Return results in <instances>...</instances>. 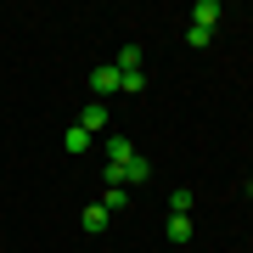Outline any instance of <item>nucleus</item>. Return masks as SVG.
Here are the masks:
<instances>
[{"mask_svg": "<svg viewBox=\"0 0 253 253\" xmlns=\"http://www.w3.org/2000/svg\"><path fill=\"white\" fill-rule=\"evenodd\" d=\"M90 90H96V96H113V90H118V68H113V62H96V68H90Z\"/></svg>", "mask_w": 253, "mask_h": 253, "instance_id": "f257e3e1", "label": "nucleus"}, {"mask_svg": "<svg viewBox=\"0 0 253 253\" xmlns=\"http://www.w3.org/2000/svg\"><path fill=\"white\" fill-rule=\"evenodd\" d=\"M219 17H225V11H219V0H197V6H191V28H208V34H214Z\"/></svg>", "mask_w": 253, "mask_h": 253, "instance_id": "f03ea898", "label": "nucleus"}, {"mask_svg": "<svg viewBox=\"0 0 253 253\" xmlns=\"http://www.w3.org/2000/svg\"><path fill=\"white\" fill-rule=\"evenodd\" d=\"M79 225L90 231V236H101V231L113 225V214H107V208H101V203H90V208H84V214H79Z\"/></svg>", "mask_w": 253, "mask_h": 253, "instance_id": "7ed1b4c3", "label": "nucleus"}, {"mask_svg": "<svg viewBox=\"0 0 253 253\" xmlns=\"http://www.w3.org/2000/svg\"><path fill=\"white\" fill-rule=\"evenodd\" d=\"M79 129H90V135H96V129H107V107H101V101H90V107L79 113Z\"/></svg>", "mask_w": 253, "mask_h": 253, "instance_id": "20e7f679", "label": "nucleus"}, {"mask_svg": "<svg viewBox=\"0 0 253 253\" xmlns=\"http://www.w3.org/2000/svg\"><path fill=\"white\" fill-rule=\"evenodd\" d=\"M129 197H135L129 186H107V191H101V208H107V214H118V208H124Z\"/></svg>", "mask_w": 253, "mask_h": 253, "instance_id": "39448f33", "label": "nucleus"}, {"mask_svg": "<svg viewBox=\"0 0 253 253\" xmlns=\"http://www.w3.org/2000/svg\"><path fill=\"white\" fill-rule=\"evenodd\" d=\"M169 242H191V214H169Z\"/></svg>", "mask_w": 253, "mask_h": 253, "instance_id": "423d86ee", "label": "nucleus"}, {"mask_svg": "<svg viewBox=\"0 0 253 253\" xmlns=\"http://www.w3.org/2000/svg\"><path fill=\"white\" fill-rule=\"evenodd\" d=\"M129 158H135V141L113 135V141H107V163H129Z\"/></svg>", "mask_w": 253, "mask_h": 253, "instance_id": "0eeeda50", "label": "nucleus"}, {"mask_svg": "<svg viewBox=\"0 0 253 253\" xmlns=\"http://www.w3.org/2000/svg\"><path fill=\"white\" fill-rule=\"evenodd\" d=\"M113 68H118V73H141V51H135V45H124V51L113 56Z\"/></svg>", "mask_w": 253, "mask_h": 253, "instance_id": "6e6552de", "label": "nucleus"}, {"mask_svg": "<svg viewBox=\"0 0 253 253\" xmlns=\"http://www.w3.org/2000/svg\"><path fill=\"white\" fill-rule=\"evenodd\" d=\"M62 146H68V152H90V129H79V124H73L68 135H62Z\"/></svg>", "mask_w": 253, "mask_h": 253, "instance_id": "1a4fd4ad", "label": "nucleus"}, {"mask_svg": "<svg viewBox=\"0 0 253 253\" xmlns=\"http://www.w3.org/2000/svg\"><path fill=\"white\" fill-rule=\"evenodd\" d=\"M191 203H197V197H191L186 186H180V191H169V214H191Z\"/></svg>", "mask_w": 253, "mask_h": 253, "instance_id": "9d476101", "label": "nucleus"}, {"mask_svg": "<svg viewBox=\"0 0 253 253\" xmlns=\"http://www.w3.org/2000/svg\"><path fill=\"white\" fill-rule=\"evenodd\" d=\"M208 40H214V34H208V28H186V45H191V51H203Z\"/></svg>", "mask_w": 253, "mask_h": 253, "instance_id": "9b49d317", "label": "nucleus"}, {"mask_svg": "<svg viewBox=\"0 0 253 253\" xmlns=\"http://www.w3.org/2000/svg\"><path fill=\"white\" fill-rule=\"evenodd\" d=\"M248 191H253V186H248Z\"/></svg>", "mask_w": 253, "mask_h": 253, "instance_id": "f8f14e48", "label": "nucleus"}]
</instances>
